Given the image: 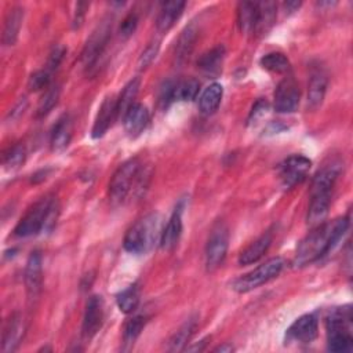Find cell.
Returning a JSON list of instances; mask_svg holds the SVG:
<instances>
[{
	"instance_id": "ba28073f",
	"label": "cell",
	"mask_w": 353,
	"mask_h": 353,
	"mask_svg": "<svg viewBox=\"0 0 353 353\" xmlns=\"http://www.w3.org/2000/svg\"><path fill=\"white\" fill-rule=\"evenodd\" d=\"M228 246H229L228 228L220 222L213 228L206 244L204 257H206L207 270L213 272L222 265V262L226 258Z\"/></svg>"
},
{
	"instance_id": "4316f807",
	"label": "cell",
	"mask_w": 353,
	"mask_h": 353,
	"mask_svg": "<svg viewBox=\"0 0 353 353\" xmlns=\"http://www.w3.org/2000/svg\"><path fill=\"white\" fill-rule=\"evenodd\" d=\"M140 85H141V81L138 78H134L123 87V90L118 98V115L119 116L125 118L127 111L134 105V101L140 92Z\"/></svg>"
},
{
	"instance_id": "52a82bcc",
	"label": "cell",
	"mask_w": 353,
	"mask_h": 353,
	"mask_svg": "<svg viewBox=\"0 0 353 353\" xmlns=\"http://www.w3.org/2000/svg\"><path fill=\"white\" fill-rule=\"evenodd\" d=\"M111 28H112V23L109 20H104L89 38L81 57V61L87 72L92 71L97 65L98 60L103 57L105 47L109 42Z\"/></svg>"
},
{
	"instance_id": "9a60e30c",
	"label": "cell",
	"mask_w": 353,
	"mask_h": 353,
	"mask_svg": "<svg viewBox=\"0 0 353 353\" xmlns=\"http://www.w3.org/2000/svg\"><path fill=\"white\" fill-rule=\"evenodd\" d=\"M118 116V98L115 96H108L101 104L97 119L94 122L92 131L93 138L97 140L104 137Z\"/></svg>"
},
{
	"instance_id": "9c48e42d",
	"label": "cell",
	"mask_w": 353,
	"mask_h": 353,
	"mask_svg": "<svg viewBox=\"0 0 353 353\" xmlns=\"http://www.w3.org/2000/svg\"><path fill=\"white\" fill-rule=\"evenodd\" d=\"M310 167L312 162L306 156L292 155L280 163L279 177L286 188H292L306 178Z\"/></svg>"
},
{
	"instance_id": "ffe728a7",
	"label": "cell",
	"mask_w": 353,
	"mask_h": 353,
	"mask_svg": "<svg viewBox=\"0 0 353 353\" xmlns=\"http://www.w3.org/2000/svg\"><path fill=\"white\" fill-rule=\"evenodd\" d=\"M185 9V2H180V0H174V2H166L162 5L159 17H158V30L160 32L170 31L174 24L180 20L182 16V12Z\"/></svg>"
},
{
	"instance_id": "6da1fadb",
	"label": "cell",
	"mask_w": 353,
	"mask_h": 353,
	"mask_svg": "<svg viewBox=\"0 0 353 353\" xmlns=\"http://www.w3.org/2000/svg\"><path fill=\"white\" fill-rule=\"evenodd\" d=\"M347 229L349 218L346 217L323 222L313 228V231L309 232V235L299 243L294 257V265L297 268H302L330 254L342 240Z\"/></svg>"
},
{
	"instance_id": "60d3db41",
	"label": "cell",
	"mask_w": 353,
	"mask_h": 353,
	"mask_svg": "<svg viewBox=\"0 0 353 353\" xmlns=\"http://www.w3.org/2000/svg\"><path fill=\"white\" fill-rule=\"evenodd\" d=\"M65 53H67V50H65L64 46H56L52 50V53L49 56V61H47V71L49 72L56 71L61 65V63L65 57Z\"/></svg>"
},
{
	"instance_id": "cb8c5ba5",
	"label": "cell",
	"mask_w": 353,
	"mask_h": 353,
	"mask_svg": "<svg viewBox=\"0 0 353 353\" xmlns=\"http://www.w3.org/2000/svg\"><path fill=\"white\" fill-rule=\"evenodd\" d=\"M222 96H224V87L220 83H211L208 87L204 89V92L199 98L200 112L206 116L213 115L218 109Z\"/></svg>"
},
{
	"instance_id": "d590c367",
	"label": "cell",
	"mask_w": 353,
	"mask_h": 353,
	"mask_svg": "<svg viewBox=\"0 0 353 353\" xmlns=\"http://www.w3.org/2000/svg\"><path fill=\"white\" fill-rule=\"evenodd\" d=\"M60 94H61V89H60L58 86L50 87V89L46 92V94L42 97L41 103H39L36 116H38V118H45L46 115H49V114L54 109V107L58 104Z\"/></svg>"
},
{
	"instance_id": "d6a6232c",
	"label": "cell",
	"mask_w": 353,
	"mask_h": 353,
	"mask_svg": "<svg viewBox=\"0 0 353 353\" xmlns=\"http://www.w3.org/2000/svg\"><path fill=\"white\" fill-rule=\"evenodd\" d=\"M27 159V149L23 144H16L10 147L3 155V166L8 170L20 169Z\"/></svg>"
},
{
	"instance_id": "f1b7e54d",
	"label": "cell",
	"mask_w": 353,
	"mask_h": 353,
	"mask_svg": "<svg viewBox=\"0 0 353 353\" xmlns=\"http://www.w3.org/2000/svg\"><path fill=\"white\" fill-rule=\"evenodd\" d=\"M237 23L242 32L251 34L254 32L257 23V3L244 2L239 5L237 10Z\"/></svg>"
},
{
	"instance_id": "8992f818",
	"label": "cell",
	"mask_w": 353,
	"mask_h": 353,
	"mask_svg": "<svg viewBox=\"0 0 353 353\" xmlns=\"http://www.w3.org/2000/svg\"><path fill=\"white\" fill-rule=\"evenodd\" d=\"M284 268V259L280 257L268 259L266 262H264L262 265H259L258 268H255L254 270L246 273L244 276L239 277L235 283H233V290L237 292H248L253 291L255 288H258L259 286L268 283L269 280L275 279L276 276L280 275V272Z\"/></svg>"
},
{
	"instance_id": "f6af8a7d",
	"label": "cell",
	"mask_w": 353,
	"mask_h": 353,
	"mask_svg": "<svg viewBox=\"0 0 353 353\" xmlns=\"http://www.w3.org/2000/svg\"><path fill=\"white\" fill-rule=\"evenodd\" d=\"M299 6H301V2H287V3H284V8L288 13L297 12L299 9Z\"/></svg>"
},
{
	"instance_id": "bcb514c9",
	"label": "cell",
	"mask_w": 353,
	"mask_h": 353,
	"mask_svg": "<svg viewBox=\"0 0 353 353\" xmlns=\"http://www.w3.org/2000/svg\"><path fill=\"white\" fill-rule=\"evenodd\" d=\"M233 350H235V347L231 343H224V345L218 346L217 349H214V352H221V353H231Z\"/></svg>"
},
{
	"instance_id": "f35d334b",
	"label": "cell",
	"mask_w": 353,
	"mask_h": 353,
	"mask_svg": "<svg viewBox=\"0 0 353 353\" xmlns=\"http://www.w3.org/2000/svg\"><path fill=\"white\" fill-rule=\"evenodd\" d=\"M159 49H160L159 42H152V43L142 52V54L140 56V60H138V67H140V69L148 68V67L155 61V58H156L158 54H159Z\"/></svg>"
},
{
	"instance_id": "7402d4cb",
	"label": "cell",
	"mask_w": 353,
	"mask_h": 353,
	"mask_svg": "<svg viewBox=\"0 0 353 353\" xmlns=\"http://www.w3.org/2000/svg\"><path fill=\"white\" fill-rule=\"evenodd\" d=\"M24 20V9L20 6L13 8L5 20V28H3V45L5 46H13L16 45L19 39V34L23 25Z\"/></svg>"
},
{
	"instance_id": "277c9868",
	"label": "cell",
	"mask_w": 353,
	"mask_h": 353,
	"mask_svg": "<svg viewBox=\"0 0 353 353\" xmlns=\"http://www.w3.org/2000/svg\"><path fill=\"white\" fill-rule=\"evenodd\" d=\"M352 309L349 306L335 309L327 317V347L331 352H350L353 347Z\"/></svg>"
},
{
	"instance_id": "7c38bea8",
	"label": "cell",
	"mask_w": 353,
	"mask_h": 353,
	"mask_svg": "<svg viewBox=\"0 0 353 353\" xmlns=\"http://www.w3.org/2000/svg\"><path fill=\"white\" fill-rule=\"evenodd\" d=\"M104 299L100 295H93L87 305L83 317L82 332L86 339H92L103 327L104 323Z\"/></svg>"
},
{
	"instance_id": "e575fe53",
	"label": "cell",
	"mask_w": 353,
	"mask_h": 353,
	"mask_svg": "<svg viewBox=\"0 0 353 353\" xmlns=\"http://www.w3.org/2000/svg\"><path fill=\"white\" fill-rule=\"evenodd\" d=\"M200 83L196 79L175 82V101H193L199 94Z\"/></svg>"
},
{
	"instance_id": "8d00e7d4",
	"label": "cell",
	"mask_w": 353,
	"mask_h": 353,
	"mask_svg": "<svg viewBox=\"0 0 353 353\" xmlns=\"http://www.w3.org/2000/svg\"><path fill=\"white\" fill-rule=\"evenodd\" d=\"M49 85H50V72L47 69L32 74L28 81V89L31 92H41L46 89Z\"/></svg>"
},
{
	"instance_id": "7bdbcfd3",
	"label": "cell",
	"mask_w": 353,
	"mask_h": 353,
	"mask_svg": "<svg viewBox=\"0 0 353 353\" xmlns=\"http://www.w3.org/2000/svg\"><path fill=\"white\" fill-rule=\"evenodd\" d=\"M87 3H78L76 5V10H75V17H74V30H78L82 27L83 21H85V16H86V9H87Z\"/></svg>"
},
{
	"instance_id": "f546056e",
	"label": "cell",
	"mask_w": 353,
	"mask_h": 353,
	"mask_svg": "<svg viewBox=\"0 0 353 353\" xmlns=\"http://www.w3.org/2000/svg\"><path fill=\"white\" fill-rule=\"evenodd\" d=\"M196 323H197V320L195 317H192V319L186 320L178 328V331L173 335V338L169 342V349L171 352H178V350H184L185 349L188 341L191 339V336H192V334H193V331L196 328Z\"/></svg>"
},
{
	"instance_id": "3957f363",
	"label": "cell",
	"mask_w": 353,
	"mask_h": 353,
	"mask_svg": "<svg viewBox=\"0 0 353 353\" xmlns=\"http://www.w3.org/2000/svg\"><path fill=\"white\" fill-rule=\"evenodd\" d=\"M162 218L159 214H149L136 222L125 236V250L131 254H142L149 251L155 244L160 243Z\"/></svg>"
},
{
	"instance_id": "74e56055",
	"label": "cell",
	"mask_w": 353,
	"mask_h": 353,
	"mask_svg": "<svg viewBox=\"0 0 353 353\" xmlns=\"http://www.w3.org/2000/svg\"><path fill=\"white\" fill-rule=\"evenodd\" d=\"M175 103V82H164L159 92V104L163 108H167L170 104Z\"/></svg>"
},
{
	"instance_id": "1f68e13d",
	"label": "cell",
	"mask_w": 353,
	"mask_h": 353,
	"mask_svg": "<svg viewBox=\"0 0 353 353\" xmlns=\"http://www.w3.org/2000/svg\"><path fill=\"white\" fill-rule=\"evenodd\" d=\"M261 67L273 74H286L290 71V61L283 53H269L261 58Z\"/></svg>"
},
{
	"instance_id": "d4e9b609",
	"label": "cell",
	"mask_w": 353,
	"mask_h": 353,
	"mask_svg": "<svg viewBox=\"0 0 353 353\" xmlns=\"http://www.w3.org/2000/svg\"><path fill=\"white\" fill-rule=\"evenodd\" d=\"M276 3L275 2H261L257 3V23L254 34L265 35L276 20Z\"/></svg>"
},
{
	"instance_id": "b9f144b4",
	"label": "cell",
	"mask_w": 353,
	"mask_h": 353,
	"mask_svg": "<svg viewBox=\"0 0 353 353\" xmlns=\"http://www.w3.org/2000/svg\"><path fill=\"white\" fill-rule=\"evenodd\" d=\"M269 109V104L264 100H258L255 103V105L253 107L251 112H250V116H248V125H253V123H257L261 118H264L266 115Z\"/></svg>"
},
{
	"instance_id": "30bf717a",
	"label": "cell",
	"mask_w": 353,
	"mask_h": 353,
	"mask_svg": "<svg viewBox=\"0 0 353 353\" xmlns=\"http://www.w3.org/2000/svg\"><path fill=\"white\" fill-rule=\"evenodd\" d=\"M299 105V87L292 78H284L275 92V109L279 114L295 112Z\"/></svg>"
},
{
	"instance_id": "5b68a950",
	"label": "cell",
	"mask_w": 353,
	"mask_h": 353,
	"mask_svg": "<svg viewBox=\"0 0 353 353\" xmlns=\"http://www.w3.org/2000/svg\"><path fill=\"white\" fill-rule=\"evenodd\" d=\"M141 170L137 158L125 162L112 175L109 182V199L114 204H120L134 188Z\"/></svg>"
},
{
	"instance_id": "d6986e66",
	"label": "cell",
	"mask_w": 353,
	"mask_h": 353,
	"mask_svg": "<svg viewBox=\"0 0 353 353\" xmlns=\"http://www.w3.org/2000/svg\"><path fill=\"white\" fill-rule=\"evenodd\" d=\"M272 244V232H265L257 240H254L246 250L239 255L240 265H251L258 262L269 250Z\"/></svg>"
},
{
	"instance_id": "8fae6325",
	"label": "cell",
	"mask_w": 353,
	"mask_h": 353,
	"mask_svg": "<svg viewBox=\"0 0 353 353\" xmlns=\"http://www.w3.org/2000/svg\"><path fill=\"white\" fill-rule=\"evenodd\" d=\"M319 323L313 314H303L298 317L287 330L286 339L288 342L310 343L317 338Z\"/></svg>"
},
{
	"instance_id": "ac0fdd59",
	"label": "cell",
	"mask_w": 353,
	"mask_h": 353,
	"mask_svg": "<svg viewBox=\"0 0 353 353\" xmlns=\"http://www.w3.org/2000/svg\"><path fill=\"white\" fill-rule=\"evenodd\" d=\"M182 235V208L181 206H178L173 215L170 217L167 225L163 228L162 232V237H160V247L166 251L174 248Z\"/></svg>"
},
{
	"instance_id": "44dd1931",
	"label": "cell",
	"mask_w": 353,
	"mask_h": 353,
	"mask_svg": "<svg viewBox=\"0 0 353 353\" xmlns=\"http://www.w3.org/2000/svg\"><path fill=\"white\" fill-rule=\"evenodd\" d=\"M72 131H74V126H72V120L68 115H64L54 126L53 131H52V149L56 152H61L65 148H68L71 140H72Z\"/></svg>"
},
{
	"instance_id": "83f0119b",
	"label": "cell",
	"mask_w": 353,
	"mask_h": 353,
	"mask_svg": "<svg viewBox=\"0 0 353 353\" xmlns=\"http://www.w3.org/2000/svg\"><path fill=\"white\" fill-rule=\"evenodd\" d=\"M224 58H225V47L222 45H220V46L211 49L210 52L204 53L200 57V60L197 61V67L207 74H213V72L220 71Z\"/></svg>"
},
{
	"instance_id": "2e32d148",
	"label": "cell",
	"mask_w": 353,
	"mask_h": 353,
	"mask_svg": "<svg viewBox=\"0 0 353 353\" xmlns=\"http://www.w3.org/2000/svg\"><path fill=\"white\" fill-rule=\"evenodd\" d=\"M25 335V321L20 313H14L6 323L2 339V350L5 353L14 352Z\"/></svg>"
},
{
	"instance_id": "603a6c76",
	"label": "cell",
	"mask_w": 353,
	"mask_h": 353,
	"mask_svg": "<svg viewBox=\"0 0 353 353\" xmlns=\"http://www.w3.org/2000/svg\"><path fill=\"white\" fill-rule=\"evenodd\" d=\"M327 75L317 69L312 74L310 82H309V89H308V105L312 109H317L324 100L325 92H327Z\"/></svg>"
},
{
	"instance_id": "484cf974",
	"label": "cell",
	"mask_w": 353,
	"mask_h": 353,
	"mask_svg": "<svg viewBox=\"0 0 353 353\" xmlns=\"http://www.w3.org/2000/svg\"><path fill=\"white\" fill-rule=\"evenodd\" d=\"M197 39V30L193 24H191L189 27H186L177 43V49H175V60L178 64H182L192 53L193 47H195V42Z\"/></svg>"
},
{
	"instance_id": "836d02e7",
	"label": "cell",
	"mask_w": 353,
	"mask_h": 353,
	"mask_svg": "<svg viewBox=\"0 0 353 353\" xmlns=\"http://www.w3.org/2000/svg\"><path fill=\"white\" fill-rule=\"evenodd\" d=\"M148 323V317L138 314L131 317L126 325H125V334H123V339L126 345H134L136 339L140 336L141 331L144 330V327Z\"/></svg>"
},
{
	"instance_id": "7a4b0ae2",
	"label": "cell",
	"mask_w": 353,
	"mask_h": 353,
	"mask_svg": "<svg viewBox=\"0 0 353 353\" xmlns=\"http://www.w3.org/2000/svg\"><path fill=\"white\" fill-rule=\"evenodd\" d=\"M58 202L54 196L47 195L38 200L23 217L14 229L17 237H31L41 232L50 231L58 217Z\"/></svg>"
},
{
	"instance_id": "5bb4252c",
	"label": "cell",
	"mask_w": 353,
	"mask_h": 353,
	"mask_svg": "<svg viewBox=\"0 0 353 353\" xmlns=\"http://www.w3.org/2000/svg\"><path fill=\"white\" fill-rule=\"evenodd\" d=\"M43 262H42V254L39 251H34L28 261H27V268H25V287L30 299L38 298L41 290H42V283H43Z\"/></svg>"
},
{
	"instance_id": "ee69618b",
	"label": "cell",
	"mask_w": 353,
	"mask_h": 353,
	"mask_svg": "<svg viewBox=\"0 0 353 353\" xmlns=\"http://www.w3.org/2000/svg\"><path fill=\"white\" fill-rule=\"evenodd\" d=\"M27 107H28V101H27V98H21V101L14 107V109L10 112V118H13V119H17L19 116H21L24 112H25V109H27Z\"/></svg>"
},
{
	"instance_id": "e0dca14e",
	"label": "cell",
	"mask_w": 353,
	"mask_h": 353,
	"mask_svg": "<svg viewBox=\"0 0 353 353\" xmlns=\"http://www.w3.org/2000/svg\"><path fill=\"white\" fill-rule=\"evenodd\" d=\"M125 130L129 137L137 138L149 123V111L142 104H134L123 118Z\"/></svg>"
},
{
	"instance_id": "4fadbf2b",
	"label": "cell",
	"mask_w": 353,
	"mask_h": 353,
	"mask_svg": "<svg viewBox=\"0 0 353 353\" xmlns=\"http://www.w3.org/2000/svg\"><path fill=\"white\" fill-rule=\"evenodd\" d=\"M331 193L325 191H310V203L308 208V225L316 228L320 224L325 222L331 204Z\"/></svg>"
},
{
	"instance_id": "ab89813d",
	"label": "cell",
	"mask_w": 353,
	"mask_h": 353,
	"mask_svg": "<svg viewBox=\"0 0 353 353\" xmlns=\"http://www.w3.org/2000/svg\"><path fill=\"white\" fill-rule=\"evenodd\" d=\"M138 27V17L136 13H130L122 23L120 25V30H119V34H120V38L123 39H129L130 36L134 35L136 30Z\"/></svg>"
},
{
	"instance_id": "4dcf8cb0",
	"label": "cell",
	"mask_w": 353,
	"mask_h": 353,
	"mask_svg": "<svg viewBox=\"0 0 353 353\" xmlns=\"http://www.w3.org/2000/svg\"><path fill=\"white\" fill-rule=\"evenodd\" d=\"M116 302H118L119 309L123 313H126V314L133 313L138 308V305H140V291H138V287L134 284V286H130L126 290H123L118 295Z\"/></svg>"
}]
</instances>
